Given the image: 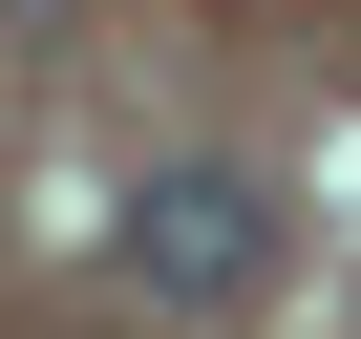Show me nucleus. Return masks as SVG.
<instances>
[{"label": "nucleus", "instance_id": "1", "mask_svg": "<svg viewBox=\"0 0 361 339\" xmlns=\"http://www.w3.org/2000/svg\"><path fill=\"white\" fill-rule=\"evenodd\" d=\"M128 276L149 297H255L276 276V191H255V170H149V191H128Z\"/></svg>", "mask_w": 361, "mask_h": 339}]
</instances>
